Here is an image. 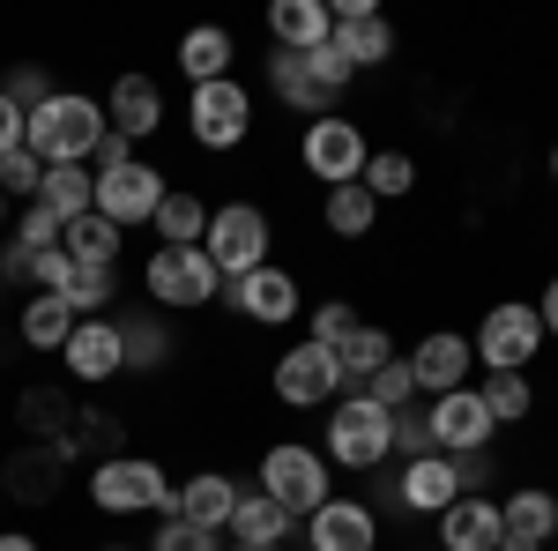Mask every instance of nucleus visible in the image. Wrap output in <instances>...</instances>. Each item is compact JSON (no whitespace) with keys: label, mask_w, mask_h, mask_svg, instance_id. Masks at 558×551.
<instances>
[{"label":"nucleus","mask_w":558,"mask_h":551,"mask_svg":"<svg viewBox=\"0 0 558 551\" xmlns=\"http://www.w3.org/2000/svg\"><path fill=\"white\" fill-rule=\"evenodd\" d=\"M105 134H112L105 97H89V89H52L38 112H23V149L38 165H89Z\"/></svg>","instance_id":"1"},{"label":"nucleus","mask_w":558,"mask_h":551,"mask_svg":"<svg viewBox=\"0 0 558 551\" xmlns=\"http://www.w3.org/2000/svg\"><path fill=\"white\" fill-rule=\"evenodd\" d=\"M320 455L328 469H350V477H365V469H380L395 455V418H387L373 395H336L328 403V424H320Z\"/></svg>","instance_id":"2"},{"label":"nucleus","mask_w":558,"mask_h":551,"mask_svg":"<svg viewBox=\"0 0 558 551\" xmlns=\"http://www.w3.org/2000/svg\"><path fill=\"white\" fill-rule=\"evenodd\" d=\"M260 492L291 514V522H305V514H320L336 500V469H328L320 447H305V440H276L260 455Z\"/></svg>","instance_id":"3"},{"label":"nucleus","mask_w":558,"mask_h":551,"mask_svg":"<svg viewBox=\"0 0 558 551\" xmlns=\"http://www.w3.org/2000/svg\"><path fill=\"white\" fill-rule=\"evenodd\" d=\"M89 500L105 514H179V484L149 455H105L89 469Z\"/></svg>","instance_id":"4"},{"label":"nucleus","mask_w":558,"mask_h":551,"mask_svg":"<svg viewBox=\"0 0 558 551\" xmlns=\"http://www.w3.org/2000/svg\"><path fill=\"white\" fill-rule=\"evenodd\" d=\"M544 343H551V336H544L536 306H529V298H499V306L476 321L470 350H476V366H484V373H529Z\"/></svg>","instance_id":"5"},{"label":"nucleus","mask_w":558,"mask_h":551,"mask_svg":"<svg viewBox=\"0 0 558 551\" xmlns=\"http://www.w3.org/2000/svg\"><path fill=\"white\" fill-rule=\"evenodd\" d=\"M268 209L260 202H223V209H209V231H202V254H209V268L231 284V276H254V268H268Z\"/></svg>","instance_id":"6"},{"label":"nucleus","mask_w":558,"mask_h":551,"mask_svg":"<svg viewBox=\"0 0 558 551\" xmlns=\"http://www.w3.org/2000/svg\"><path fill=\"white\" fill-rule=\"evenodd\" d=\"M142 291L157 298L165 313H194V306H216L223 298V276L209 268L202 247H157L142 261Z\"/></svg>","instance_id":"7"},{"label":"nucleus","mask_w":558,"mask_h":551,"mask_svg":"<svg viewBox=\"0 0 558 551\" xmlns=\"http://www.w3.org/2000/svg\"><path fill=\"white\" fill-rule=\"evenodd\" d=\"M186 134H194L202 149H239V142L254 134V97H246V83L223 75V83L186 89Z\"/></svg>","instance_id":"8"},{"label":"nucleus","mask_w":558,"mask_h":551,"mask_svg":"<svg viewBox=\"0 0 558 551\" xmlns=\"http://www.w3.org/2000/svg\"><path fill=\"white\" fill-rule=\"evenodd\" d=\"M276 403H291V410H328L336 395H343V366H336V350L328 343H291V350H276Z\"/></svg>","instance_id":"9"},{"label":"nucleus","mask_w":558,"mask_h":551,"mask_svg":"<svg viewBox=\"0 0 558 551\" xmlns=\"http://www.w3.org/2000/svg\"><path fill=\"white\" fill-rule=\"evenodd\" d=\"M365 157H373V142H365V128L357 120H313V128L299 134V165L305 179H320V187H350V179H365Z\"/></svg>","instance_id":"10"},{"label":"nucleus","mask_w":558,"mask_h":551,"mask_svg":"<svg viewBox=\"0 0 558 551\" xmlns=\"http://www.w3.org/2000/svg\"><path fill=\"white\" fill-rule=\"evenodd\" d=\"M165 194H172V179L157 165H142V157H128L120 171H97V202L89 209L105 216V224H120V231H134V224H157Z\"/></svg>","instance_id":"11"},{"label":"nucleus","mask_w":558,"mask_h":551,"mask_svg":"<svg viewBox=\"0 0 558 551\" xmlns=\"http://www.w3.org/2000/svg\"><path fill=\"white\" fill-rule=\"evenodd\" d=\"M223 306L239 313V321H254V328H283V321H299V306H305V291H299V276L291 268H254V276H231L223 284Z\"/></svg>","instance_id":"12"},{"label":"nucleus","mask_w":558,"mask_h":551,"mask_svg":"<svg viewBox=\"0 0 558 551\" xmlns=\"http://www.w3.org/2000/svg\"><path fill=\"white\" fill-rule=\"evenodd\" d=\"M410 366V381H417V395H454V387H470V373H476V350H470V336L462 328H432V336H417V350L402 358Z\"/></svg>","instance_id":"13"},{"label":"nucleus","mask_w":558,"mask_h":551,"mask_svg":"<svg viewBox=\"0 0 558 551\" xmlns=\"http://www.w3.org/2000/svg\"><path fill=\"white\" fill-rule=\"evenodd\" d=\"M425 424H432V447H439V455H484V447L499 440V424H492V410H484L476 387L439 395V403L425 410Z\"/></svg>","instance_id":"14"},{"label":"nucleus","mask_w":558,"mask_h":551,"mask_svg":"<svg viewBox=\"0 0 558 551\" xmlns=\"http://www.w3.org/2000/svg\"><path fill=\"white\" fill-rule=\"evenodd\" d=\"M558 544V492L521 484L499 500V551H551Z\"/></svg>","instance_id":"15"},{"label":"nucleus","mask_w":558,"mask_h":551,"mask_svg":"<svg viewBox=\"0 0 558 551\" xmlns=\"http://www.w3.org/2000/svg\"><path fill=\"white\" fill-rule=\"evenodd\" d=\"M60 366H68V381H112V373H128V350H120V321H75V336L60 343Z\"/></svg>","instance_id":"16"},{"label":"nucleus","mask_w":558,"mask_h":551,"mask_svg":"<svg viewBox=\"0 0 558 551\" xmlns=\"http://www.w3.org/2000/svg\"><path fill=\"white\" fill-rule=\"evenodd\" d=\"M105 128L128 134V142H149V134L165 128V89H157V75H112V89H105Z\"/></svg>","instance_id":"17"},{"label":"nucleus","mask_w":558,"mask_h":551,"mask_svg":"<svg viewBox=\"0 0 558 551\" xmlns=\"http://www.w3.org/2000/svg\"><path fill=\"white\" fill-rule=\"evenodd\" d=\"M305 544L313 551H380V522L365 500H328L320 514H305Z\"/></svg>","instance_id":"18"},{"label":"nucleus","mask_w":558,"mask_h":551,"mask_svg":"<svg viewBox=\"0 0 558 551\" xmlns=\"http://www.w3.org/2000/svg\"><path fill=\"white\" fill-rule=\"evenodd\" d=\"M395 500H402L410 514H432V522H439V514L462 500L454 463H447V455H417V463H402V477H395Z\"/></svg>","instance_id":"19"},{"label":"nucleus","mask_w":558,"mask_h":551,"mask_svg":"<svg viewBox=\"0 0 558 551\" xmlns=\"http://www.w3.org/2000/svg\"><path fill=\"white\" fill-rule=\"evenodd\" d=\"M268 38L276 52H320L336 38V15H328V0H268Z\"/></svg>","instance_id":"20"},{"label":"nucleus","mask_w":558,"mask_h":551,"mask_svg":"<svg viewBox=\"0 0 558 551\" xmlns=\"http://www.w3.org/2000/svg\"><path fill=\"white\" fill-rule=\"evenodd\" d=\"M439 551H499V500L492 492H462L439 514Z\"/></svg>","instance_id":"21"},{"label":"nucleus","mask_w":558,"mask_h":551,"mask_svg":"<svg viewBox=\"0 0 558 551\" xmlns=\"http://www.w3.org/2000/svg\"><path fill=\"white\" fill-rule=\"evenodd\" d=\"M231 507H239V484H231L223 469H194V477H179V522H194V529L223 537V529H231Z\"/></svg>","instance_id":"22"},{"label":"nucleus","mask_w":558,"mask_h":551,"mask_svg":"<svg viewBox=\"0 0 558 551\" xmlns=\"http://www.w3.org/2000/svg\"><path fill=\"white\" fill-rule=\"evenodd\" d=\"M231 60H239V45H231V31L223 23H194L186 38H179V75L202 89V83H223L231 75Z\"/></svg>","instance_id":"23"},{"label":"nucleus","mask_w":558,"mask_h":551,"mask_svg":"<svg viewBox=\"0 0 558 551\" xmlns=\"http://www.w3.org/2000/svg\"><path fill=\"white\" fill-rule=\"evenodd\" d=\"M387 358H402V350H395V336H387L380 321H357V328H350L343 343H336V366H343V387H365L373 381V373H380Z\"/></svg>","instance_id":"24"},{"label":"nucleus","mask_w":558,"mask_h":551,"mask_svg":"<svg viewBox=\"0 0 558 551\" xmlns=\"http://www.w3.org/2000/svg\"><path fill=\"white\" fill-rule=\"evenodd\" d=\"M38 202L60 216V224H75V216H89V202H97V171L89 165H45Z\"/></svg>","instance_id":"25"},{"label":"nucleus","mask_w":558,"mask_h":551,"mask_svg":"<svg viewBox=\"0 0 558 551\" xmlns=\"http://www.w3.org/2000/svg\"><path fill=\"white\" fill-rule=\"evenodd\" d=\"M268 83H276V97H283L291 112H313V120H328V112H336V97L305 75L299 52H268Z\"/></svg>","instance_id":"26"},{"label":"nucleus","mask_w":558,"mask_h":551,"mask_svg":"<svg viewBox=\"0 0 558 551\" xmlns=\"http://www.w3.org/2000/svg\"><path fill=\"white\" fill-rule=\"evenodd\" d=\"M336 52H343L357 75L380 68V60H395V31H387V15H350V23H336Z\"/></svg>","instance_id":"27"},{"label":"nucleus","mask_w":558,"mask_h":551,"mask_svg":"<svg viewBox=\"0 0 558 551\" xmlns=\"http://www.w3.org/2000/svg\"><path fill=\"white\" fill-rule=\"evenodd\" d=\"M223 537H239V544H283L291 537V514L276 507L268 492H239V507H231V529Z\"/></svg>","instance_id":"28"},{"label":"nucleus","mask_w":558,"mask_h":551,"mask_svg":"<svg viewBox=\"0 0 558 551\" xmlns=\"http://www.w3.org/2000/svg\"><path fill=\"white\" fill-rule=\"evenodd\" d=\"M60 254H68V261H83V268H112V261H120V224H105L97 209L75 216V224L60 231Z\"/></svg>","instance_id":"29"},{"label":"nucleus","mask_w":558,"mask_h":551,"mask_svg":"<svg viewBox=\"0 0 558 551\" xmlns=\"http://www.w3.org/2000/svg\"><path fill=\"white\" fill-rule=\"evenodd\" d=\"M320 224L336 231V239H365L373 224H380V202L350 179V187H328V202H320Z\"/></svg>","instance_id":"30"},{"label":"nucleus","mask_w":558,"mask_h":551,"mask_svg":"<svg viewBox=\"0 0 558 551\" xmlns=\"http://www.w3.org/2000/svg\"><path fill=\"white\" fill-rule=\"evenodd\" d=\"M357 187H365L373 202H402V194H417V157H410V149H373Z\"/></svg>","instance_id":"31"},{"label":"nucleus","mask_w":558,"mask_h":551,"mask_svg":"<svg viewBox=\"0 0 558 551\" xmlns=\"http://www.w3.org/2000/svg\"><path fill=\"white\" fill-rule=\"evenodd\" d=\"M202 231H209V202L186 194V187H172L165 209H157V239H165V247H202Z\"/></svg>","instance_id":"32"},{"label":"nucleus","mask_w":558,"mask_h":551,"mask_svg":"<svg viewBox=\"0 0 558 551\" xmlns=\"http://www.w3.org/2000/svg\"><path fill=\"white\" fill-rule=\"evenodd\" d=\"M68 336H75V313H68L52 291H38L31 306H23V343H31V350H52V358H60Z\"/></svg>","instance_id":"33"},{"label":"nucleus","mask_w":558,"mask_h":551,"mask_svg":"<svg viewBox=\"0 0 558 551\" xmlns=\"http://www.w3.org/2000/svg\"><path fill=\"white\" fill-rule=\"evenodd\" d=\"M476 395H484L492 424H521L529 410H536V387H529V373H484V381H476Z\"/></svg>","instance_id":"34"},{"label":"nucleus","mask_w":558,"mask_h":551,"mask_svg":"<svg viewBox=\"0 0 558 551\" xmlns=\"http://www.w3.org/2000/svg\"><path fill=\"white\" fill-rule=\"evenodd\" d=\"M60 231H68V224L45 209V202H23V216L8 224V239H15L23 254H52V247H60Z\"/></svg>","instance_id":"35"},{"label":"nucleus","mask_w":558,"mask_h":551,"mask_svg":"<svg viewBox=\"0 0 558 551\" xmlns=\"http://www.w3.org/2000/svg\"><path fill=\"white\" fill-rule=\"evenodd\" d=\"M357 395H373L387 418H402V410L417 403V381H410V366H402V358H387V366H380V373H373L365 387H357Z\"/></svg>","instance_id":"36"},{"label":"nucleus","mask_w":558,"mask_h":551,"mask_svg":"<svg viewBox=\"0 0 558 551\" xmlns=\"http://www.w3.org/2000/svg\"><path fill=\"white\" fill-rule=\"evenodd\" d=\"M38 179H45V165L31 157V149L0 157V194H8V202H38Z\"/></svg>","instance_id":"37"},{"label":"nucleus","mask_w":558,"mask_h":551,"mask_svg":"<svg viewBox=\"0 0 558 551\" xmlns=\"http://www.w3.org/2000/svg\"><path fill=\"white\" fill-rule=\"evenodd\" d=\"M149 551H223V537H209V529H194V522L165 514V522H157V537H149Z\"/></svg>","instance_id":"38"},{"label":"nucleus","mask_w":558,"mask_h":551,"mask_svg":"<svg viewBox=\"0 0 558 551\" xmlns=\"http://www.w3.org/2000/svg\"><path fill=\"white\" fill-rule=\"evenodd\" d=\"M350 328H357V313H350L343 298H320V306H313V328H305V343H328V350H336Z\"/></svg>","instance_id":"39"},{"label":"nucleus","mask_w":558,"mask_h":551,"mask_svg":"<svg viewBox=\"0 0 558 551\" xmlns=\"http://www.w3.org/2000/svg\"><path fill=\"white\" fill-rule=\"evenodd\" d=\"M120 350H128V366H157L165 358V328L157 321H120Z\"/></svg>","instance_id":"40"},{"label":"nucleus","mask_w":558,"mask_h":551,"mask_svg":"<svg viewBox=\"0 0 558 551\" xmlns=\"http://www.w3.org/2000/svg\"><path fill=\"white\" fill-rule=\"evenodd\" d=\"M395 455H402V463H417V455H439V447H432V424H425V410H417V403L395 418Z\"/></svg>","instance_id":"41"},{"label":"nucleus","mask_w":558,"mask_h":551,"mask_svg":"<svg viewBox=\"0 0 558 551\" xmlns=\"http://www.w3.org/2000/svg\"><path fill=\"white\" fill-rule=\"evenodd\" d=\"M8 97H15V105H23V112H38L45 97H52V83H45V68H15V75H8Z\"/></svg>","instance_id":"42"},{"label":"nucleus","mask_w":558,"mask_h":551,"mask_svg":"<svg viewBox=\"0 0 558 551\" xmlns=\"http://www.w3.org/2000/svg\"><path fill=\"white\" fill-rule=\"evenodd\" d=\"M15 149H23V105L0 89V157H15Z\"/></svg>","instance_id":"43"},{"label":"nucleus","mask_w":558,"mask_h":551,"mask_svg":"<svg viewBox=\"0 0 558 551\" xmlns=\"http://www.w3.org/2000/svg\"><path fill=\"white\" fill-rule=\"evenodd\" d=\"M31 261L38 254H23V247L8 239V247H0V284H31Z\"/></svg>","instance_id":"44"},{"label":"nucleus","mask_w":558,"mask_h":551,"mask_svg":"<svg viewBox=\"0 0 558 551\" xmlns=\"http://www.w3.org/2000/svg\"><path fill=\"white\" fill-rule=\"evenodd\" d=\"M536 321H544V336H558V276L544 284V298H536Z\"/></svg>","instance_id":"45"},{"label":"nucleus","mask_w":558,"mask_h":551,"mask_svg":"<svg viewBox=\"0 0 558 551\" xmlns=\"http://www.w3.org/2000/svg\"><path fill=\"white\" fill-rule=\"evenodd\" d=\"M0 551H38V537H23V529H0Z\"/></svg>","instance_id":"46"},{"label":"nucleus","mask_w":558,"mask_h":551,"mask_svg":"<svg viewBox=\"0 0 558 551\" xmlns=\"http://www.w3.org/2000/svg\"><path fill=\"white\" fill-rule=\"evenodd\" d=\"M8 224H15V216H8V194H0V239H8Z\"/></svg>","instance_id":"47"},{"label":"nucleus","mask_w":558,"mask_h":551,"mask_svg":"<svg viewBox=\"0 0 558 551\" xmlns=\"http://www.w3.org/2000/svg\"><path fill=\"white\" fill-rule=\"evenodd\" d=\"M231 551H283V544H231Z\"/></svg>","instance_id":"48"},{"label":"nucleus","mask_w":558,"mask_h":551,"mask_svg":"<svg viewBox=\"0 0 558 551\" xmlns=\"http://www.w3.org/2000/svg\"><path fill=\"white\" fill-rule=\"evenodd\" d=\"M551 179H558V142H551Z\"/></svg>","instance_id":"49"},{"label":"nucleus","mask_w":558,"mask_h":551,"mask_svg":"<svg viewBox=\"0 0 558 551\" xmlns=\"http://www.w3.org/2000/svg\"><path fill=\"white\" fill-rule=\"evenodd\" d=\"M112 551H128V544H112Z\"/></svg>","instance_id":"50"}]
</instances>
